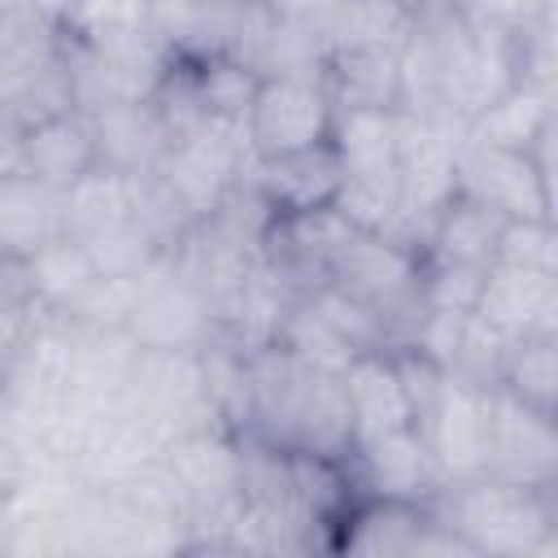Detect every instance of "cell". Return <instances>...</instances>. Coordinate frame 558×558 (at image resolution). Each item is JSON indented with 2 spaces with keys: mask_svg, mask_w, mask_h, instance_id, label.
<instances>
[{
  "mask_svg": "<svg viewBox=\"0 0 558 558\" xmlns=\"http://www.w3.org/2000/svg\"><path fill=\"white\" fill-rule=\"evenodd\" d=\"M244 427L288 453H349V401L340 371H323L279 340L244 349Z\"/></svg>",
  "mask_w": 558,
  "mask_h": 558,
  "instance_id": "6da1fadb",
  "label": "cell"
},
{
  "mask_svg": "<svg viewBox=\"0 0 558 558\" xmlns=\"http://www.w3.org/2000/svg\"><path fill=\"white\" fill-rule=\"evenodd\" d=\"M427 510L466 541L471 554L493 558H532L558 554V506L554 488H523L497 475L445 480Z\"/></svg>",
  "mask_w": 558,
  "mask_h": 558,
  "instance_id": "7a4b0ae2",
  "label": "cell"
},
{
  "mask_svg": "<svg viewBox=\"0 0 558 558\" xmlns=\"http://www.w3.org/2000/svg\"><path fill=\"white\" fill-rule=\"evenodd\" d=\"M122 331L140 349H187V353H196L214 336V310L170 248H161L135 275Z\"/></svg>",
  "mask_w": 558,
  "mask_h": 558,
  "instance_id": "3957f363",
  "label": "cell"
},
{
  "mask_svg": "<svg viewBox=\"0 0 558 558\" xmlns=\"http://www.w3.org/2000/svg\"><path fill=\"white\" fill-rule=\"evenodd\" d=\"M336 126V100L323 74H262L244 113V140L253 157L301 153L327 144Z\"/></svg>",
  "mask_w": 558,
  "mask_h": 558,
  "instance_id": "277c9868",
  "label": "cell"
},
{
  "mask_svg": "<svg viewBox=\"0 0 558 558\" xmlns=\"http://www.w3.org/2000/svg\"><path fill=\"white\" fill-rule=\"evenodd\" d=\"M336 554L362 558H423V554H471L462 536H453L427 501L401 497H357L331 541Z\"/></svg>",
  "mask_w": 558,
  "mask_h": 558,
  "instance_id": "5b68a950",
  "label": "cell"
},
{
  "mask_svg": "<svg viewBox=\"0 0 558 558\" xmlns=\"http://www.w3.org/2000/svg\"><path fill=\"white\" fill-rule=\"evenodd\" d=\"M484 475L523 488H558V432L554 414H541L510 397L506 388L488 392V462Z\"/></svg>",
  "mask_w": 558,
  "mask_h": 558,
  "instance_id": "8992f818",
  "label": "cell"
},
{
  "mask_svg": "<svg viewBox=\"0 0 558 558\" xmlns=\"http://www.w3.org/2000/svg\"><path fill=\"white\" fill-rule=\"evenodd\" d=\"M453 192H466L484 205H493L506 218H549L554 222V192H549V170L536 166L532 153L462 140L458 153V174Z\"/></svg>",
  "mask_w": 558,
  "mask_h": 558,
  "instance_id": "52a82bcc",
  "label": "cell"
},
{
  "mask_svg": "<svg viewBox=\"0 0 558 558\" xmlns=\"http://www.w3.org/2000/svg\"><path fill=\"white\" fill-rule=\"evenodd\" d=\"M480 323H488L497 336L519 340L532 331H554L558 314V266H532V262H506L493 257L484 270L475 310Z\"/></svg>",
  "mask_w": 558,
  "mask_h": 558,
  "instance_id": "ba28073f",
  "label": "cell"
},
{
  "mask_svg": "<svg viewBox=\"0 0 558 558\" xmlns=\"http://www.w3.org/2000/svg\"><path fill=\"white\" fill-rule=\"evenodd\" d=\"M240 179L262 196V205L275 218L314 214V209L336 205V192H340V157H336L331 140L327 144H314V148H301V153H279V157H253L248 153Z\"/></svg>",
  "mask_w": 558,
  "mask_h": 558,
  "instance_id": "9c48e42d",
  "label": "cell"
},
{
  "mask_svg": "<svg viewBox=\"0 0 558 558\" xmlns=\"http://www.w3.org/2000/svg\"><path fill=\"white\" fill-rule=\"evenodd\" d=\"M340 379H344V401H349V449L414 427V397H410L397 353L388 349L357 353Z\"/></svg>",
  "mask_w": 558,
  "mask_h": 558,
  "instance_id": "30bf717a",
  "label": "cell"
},
{
  "mask_svg": "<svg viewBox=\"0 0 558 558\" xmlns=\"http://www.w3.org/2000/svg\"><path fill=\"white\" fill-rule=\"evenodd\" d=\"M349 475L357 484L362 497H401V501H432V493L445 484L427 440L418 436V427L397 432V436H379L366 445H353L344 453Z\"/></svg>",
  "mask_w": 558,
  "mask_h": 558,
  "instance_id": "8fae6325",
  "label": "cell"
},
{
  "mask_svg": "<svg viewBox=\"0 0 558 558\" xmlns=\"http://www.w3.org/2000/svg\"><path fill=\"white\" fill-rule=\"evenodd\" d=\"M17 157L22 170L35 174L39 183L70 192L83 174H92L100 166V144H96V122L87 109H61L48 113L31 126H22L17 135Z\"/></svg>",
  "mask_w": 558,
  "mask_h": 558,
  "instance_id": "7c38bea8",
  "label": "cell"
},
{
  "mask_svg": "<svg viewBox=\"0 0 558 558\" xmlns=\"http://www.w3.org/2000/svg\"><path fill=\"white\" fill-rule=\"evenodd\" d=\"M506 214H497L493 205L466 196V192H453L432 227H427V240L418 248V262L423 266H462V270H488L493 257H497V244H501V231H506Z\"/></svg>",
  "mask_w": 558,
  "mask_h": 558,
  "instance_id": "4fadbf2b",
  "label": "cell"
},
{
  "mask_svg": "<svg viewBox=\"0 0 558 558\" xmlns=\"http://www.w3.org/2000/svg\"><path fill=\"white\" fill-rule=\"evenodd\" d=\"M92 122H96L100 166L118 174H153L170 148L166 122L153 100H109L92 109Z\"/></svg>",
  "mask_w": 558,
  "mask_h": 558,
  "instance_id": "5bb4252c",
  "label": "cell"
},
{
  "mask_svg": "<svg viewBox=\"0 0 558 558\" xmlns=\"http://www.w3.org/2000/svg\"><path fill=\"white\" fill-rule=\"evenodd\" d=\"M57 235H65V192L26 170L0 174V253L31 257Z\"/></svg>",
  "mask_w": 558,
  "mask_h": 558,
  "instance_id": "9a60e30c",
  "label": "cell"
},
{
  "mask_svg": "<svg viewBox=\"0 0 558 558\" xmlns=\"http://www.w3.org/2000/svg\"><path fill=\"white\" fill-rule=\"evenodd\" d=\"M549 131H554V92L532 87V83L510 87L501 100H493L484 113L466 122L471 140L514 148V153H532Z\"/></svg>",
  "mask_w": 558,
  "mask_h": 558,
  "instance_id": "2e32d148",
  "label": "cell"
},
{
  "mask_svg": "<svg viewBox=\"0 0 558 558\" xmlns=\"http://www.w3.org/2000/svg\"><path fill=\"white\" fill-rule=\"evenodd\" d=\"M418 9L410 0H344L331 35H327V52L336 48H384V52H401L405 39L414 35Z\"/></svg>",
  "mask_w": 558,
  "mask_h": 558,
  "instance_id": "e0dca14e",
  "label": "cell"
},
{
  "mask_svg": "<svg viewBox=\"0 0 558 558\" xmlns=\"http://www.w3.org/2000/svg\"><path fill=\"white\" fill-rule=\"evenodd\" d=\"M554 331H532L510 340L497 388H506L510 397H519L523 405L554 414V397H558V353H554Z\"/></svg>",
  "mask_w": 558,
  "mask_h": 558,
  "instance_id": "ac0fdd59",
  "label": "cell"
},
{
  "mask_svg": "<svg viewBox=\"0 0 558 558\" xmlns=\"http://www.w3.org/2000/svg\"><path fill=\"white\" fill-rule=\"evenodd\" d=\"M31 266V279H35V296L44 310H70L74 296L100 275L87 257V248L74 240V235H57L48 240L39 253L26 257Z\"/></svg>",
  "mask_w": 558,
  "mask_h": 558,
  "instance_id": "d6986e66",
  "label": "cell"
},
{
  "mask_svg": "<svg viewBox=\"0 0 558 558\" xmlns=\"http://www.w3.org/2000/svg\"><path fill=\"white\" fill-rule=\"evenodd\" d=\"M257 13L283 31H296V35H310L314 44H323V57H327V35L344 9V0H253Z\"/></svg>",
  "mask_w": 558,
  "mask_h": 558,
  "instance_id": "ffe728a7",
  "label": "cell"
},
{
  "mask_svg": "<svg viewBox=\"0 0 558 558\" xmlns=\"http://www.w3.org/2000/svg\"><path fill=\"white\" fill-rule=\"evenodd\" d=\"M78 4H83V0H22V9H26L31 17L48 22V26H61Z\"/></svg>",
  "mask_w": 558,
  "mask_h": 558,
  "instance_id": "44dd1931",
  "label": "cell"
},
{
  "mask_svg": "<svg viewBox=\"0 0 558 558\" xmlns=\"http://www.w3.org/2000/svg\"><path fill=\"white\" fill-rule=\"evenodd\" d=\"M17 135H22V126H17L13 118H4V113H0V174L22 170V157H17Z\"/></svg>",
  "mask_w": 558,
  "mask_h": 558,
  "instance_id": "7402d4cb",
  "label": "cell"
},
{
  "mask_svg": "<svg viewBox=\"0 0 558 558\" xmlns=\"http://www.w3.org/2000/svg\"><path fill=\"white\" fill-rule=\"evenodd\" d=\"M174 4H192V9H240L248 0H174Z\"/></svg>",
  "mask_w": 558,
  "mask_h": 558,
  "instance_id": "603a6c76",
  "label": "cell"
},
{
  "mask_svg": "<svg viewBox=\"0 0 558 558\" xmlns=\"http://www.w3.org/2000/svg\"><path fill=\"white\" fill-rule=\"evenodd\" d=\"M418 13H427V9H462V0H410Z\"/></svg>",
  "mask_w": 558,
  "mask_h": 558,
  "instance_id": "cb8c5ba5",
  "label": "cell"
},
{
  "mask_svg": "<svg viewBox=\"0 0 558 558\" xmlns=\"http://www.w3.org/2000/svg\"><path fill=\"white\" fill-rule=\"evenodd\" d=\"M144 4H157V0H144Z\"/></svg>",
  "mask_w": 558,
  "mask_h": 558,
  "instance_id": "d4e9b609",
  "label": "cell"
}]
</instances>
